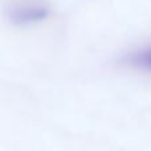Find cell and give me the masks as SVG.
<instances>
[{"label": "cell", "mask_w": 151, "mask_h": 151, "mask_svg": "<svg viewBox=\"0 0 151 151\" xmlns=\"http://www.w3.org/2000/svg\"><path fill=\"white\" fill-rule=\"evenodd\" d=\"M50 15L49 5L44 3H21L9 8L8 17L13 24L17 25H29L47 20Z\"/></svg>", "instance_id": "1"}, {"label": "cell", "mask_w": 151, "mask_h": 151, "mask_svg": "<svg viewBox=\"0 0 151 151\" xmlns=\"http://www.w3.org/2000/svg\"><path fill=\"white\" fill-rule=\"evenodd\" d=\"M129 63H130V65L135 66V68L151 70V48H146L143 50L134 53L129 58Z\"/></svg>", "instance_id": "2"}]
</instances>
